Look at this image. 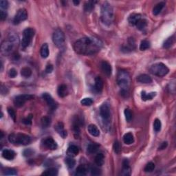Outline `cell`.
Here are the masks:
<instances>
[{"instance_id": "836d02e7", "label": "cell", "mask_w": 176, "mask_h": 176, "mask_svg": "<svg viewBox=\"0 0 176 176\" xmlns=\"http://www.w3.org/2000/svg\"><path fill=\"white\" fill-rule=\"evenodd\" d=\"M41 123L43 128H47V127H49L50 124H51V118L46 116H43V117L41 118Z\"/></svg>"}, {"instance_id": "e0dca14e", "label": "cell", "mask_w": 176, "mask_h": 176, "mask_svg": "<svg viewBox=\"0 0 176 176\" xmlns=\"http://www.w3.org/2000/svg\"><path fill=\"white\" fill-rule=\"evenodd\" d=\"M141 19H142V17L140 14H136V13H134L131 14L129 17L128 21L129 23L131 25L136 26L138 22L140 21Z\"/></svg>"}, {"instance_id": "d4e9b609", "label": "cell", "mask_w": 176, "mask_h": 176, "mask_svg": "<svg viewBox=\"0 0 176 176\" xmlns=\"http://www.w3.org/2000/svg\"><path fill=\"white\" fill-rule=\"evenodd\" d=\"M87 173H88V169H87L85 166H84V165H79L76 169L75 174L76 175L83 176L86 175Z\"/></svg>"}, {"instance_id": "7c38bea8", "label": "cell", "mask_w": 176, "mask_h": 176, "mask_svg": "<svg viewBox=\"0 0 176 176\" xmlns=\"http://www.w3.org/2000/svg\"><path fill=\"white\" fill-rule=\"evenodd\" d=\"M43 98L44 99V100L46 101L48 104V105L52 109H55L57 107V104H56L55 101L54 100L53 98L52 97V96L48 93H44L42 95Z\"/></svg>"}, {"instance_id": "52a82bcc", "label": "cell", "mask_w": 176, "mask_h": 176, "mask_svg": "<svg viewBox=\"0 0 176 176\" xmlns=\"http://www.w3.org/2000/svg\"><path fill=\"white\" fill-rule=\"evenodd\" d=\"M52 41L56 46L62 48L65 44V35L61 30L57 29L52 35Z\"/></svg>"}, {"instance_id": "ee69618b", "label": "cell", "mask_w": 176, "mask_h": 176, "mask_svg": "<svg viewBox=\"0 0 176 176\" xmlns=\"http://www.w3.org/2000/svg\"><path fill=\"white\" fill-rule=\"evenodd\" d=\"M8 114H9L10 116L11 117L12 119H13L14 121H16V116H17L16 113H15V110H14L13 108L8 107Z\"/></svg>"}, {"instance_id": "60d3db41", "label": "cell", "mask_w": 176, "mask_h": 176, "mask_svg": "<svg viewBox=\"0 0 176 176\" xmlns=\"http://www.w3.org/2000/svg\"><path fill=\"white\" fill-rule=\"evenodd\" d=\"M113 149H114V152L116 153H117V154H119V153H121V144H120V142H118V140H116L114 142V145H113Z\"/></svg>"}, {"instance_id": "603a6c76", "label": "cell", "mask_w": 176, "mask_h": 176, "mask_svg": "<svg viewBox=\"0 0 176 176\" xmlns=\"http://www.w3.org/2000/svg\"><path fill=\"white\" fill-rule=\"evenodd\" d=\"M156 92H151V93H146L145 92H142L141 93V98L142 100L146 101L148 100H152V99L156 96Z\"/></svg>"}, {"instance_id": "4dcf8cb0", "label": "cell", "mask_w": 176, "mask_h": 176, "mask_svg": "<svg viewBox=\"0 0 176 176\" xmlns=\"http://www.w3.org/2000/svg\"><path fill=\"white\" fill-rule=\"evenodd\" d=\"M104 155L99 153L95 157V163L98 166H102L104 164Z\"/></svg>"}, {"instance_id": "f5cc1de1", "label": "cell", "mask_w": 176, "mask_h": 176, "mask_svg": "<svg viewBox=\"0 0 176 176\" xmlns=\"http://www.w3.org/2000/svg\"><path fill=\"white\" fill-rule=\"evenodd\" d=\"M167 145H168V143H167V142H164L163 143L161 144V145L159 147V150H163V149H165V148H167Z\"/></svg>"}, {"instance_id": "ffe728a7", "label": "cell", "mask_w": 176, "mask_h": 176, "mask_svg": "<svg viewBox=\"0 0 176 176\" xmlns=\"http://www.w3.org/2000/svg\"><path fill=\"white\" fill-rule=\"evenodd\" d=\"M78 153H79V149H78L77 146L74 145V144L69 146L67 151V154L70 157L76 156Z\"/></svg>"}, {"instance_id": "bcb514c9", "label": "cell", "mask_w": 176, "mask_h": 176, "mask_svg": "<svg viewBox=\"0 0 176 176\" xmlns=\"http://www.w3.org/2000/svg\"><path fill=\"white\" fill-rule=\"evenodd\" d=\"M90 171H91V174L92 175H100L101 173L100 171L99 170L98 168L94 167H92L91 169H90Z\"/></svg>"}, {"instance_id": "f546056e", "label": "cell", "mask_w": 176, "mask_h": 176, "mask_svg": "<svg viewBox=\"0 0 176 176\" xmlns=\"http://www.w3.org/2000/svg\"><path fill=\"white\" fill-rule=\"evenodd\" d=\"M65 163L67 165V167L69 169H72L74 168V166L76 165V160L72 158V157L69 156L68 158H66Z\"/></svg>"}, {"instance_id": "ab89813d", "label": "cell", "mask_w": 176, "mask_h": 176, "mask_svg": "<svg viewBox=\"0 0 176 176\" xmlns=\"http://www.w3.org/2000/svg\"><path fill=\"white\" fill-rule=\"evenodd\" d=\"M93 102L94 101L91 98H85L81 101V105L83 106H91Z\"/></svg>"}, {"instance_id": "9c48e42d", "label": "cell", "mask_w": 176, "mask_h": 176, "mask_svg": "<svg viewBox=\"0 0 176 176\" xmlns=\"http://www.w3.org/2000/svg\"><path fill=\"white\" fill-rule=\"evenodd\" d=\"M100 115L105 123H109L111 113L110 108L107 103H103L100 107Z\"/></svg>"}, {"instance_id": "30bf717a", "label": "cell", "mask_w": 176, "mask_h": 176, "mask_svg": "<svg viewBox=\"0 0 176 176\" xmlns=\"http://www.w3.org/2000/svg\"><path fill=\"white\" fill-rule=\"evenodd\" d=\"M34 98L32 95L30 94H22L17 96L14 99V104L17 107H21L25 104L26 102L28 100H31Z\"/></svg>"}, {"instance_id": "7402d4cb", "label": "cell", "mask_w": 176, "mask_h": 176, "mask_svg": "<svg viewBox=\"0 0 176 176\" xmlns=\"http://www.w3.org/2000/svg\"><path fill=\"white\" fill-rule=\"evenodd\" d=\"M88 132L90 133L92 136L98 137L100 136V131L98 128L95 125H90L88 126Z\"/></svg>"}, {"instance_id": "4fadbf2b", "label": "cell", "mask_w": 176, "mask_h": 176, "mask_svg": "<svg viewBox=\"0 0 176 176\" xmlns=\"http://www.w3.org/2000/svg\"><path fill=\"white\" fill-rule=\"evenodd\" d=\"M101 69L107 76H110L111 75L112 69H111V65L107 61H104L101 63Z\"/></svg>"}, {"instance_id": "d6a6232c", "label": "cell", "mask_w": 176, "mask_h": 176, "mask_svg": "<svg viewBox=\"0 0 176 176\" xmlns=\"http://www.w3.org/2000/svg\"><path fill=\"white\" fill-rule=\"evenodd\" d=\"M43 175H47V176H55L58 175V170L55 168H50L49 169H47L44 172L42 173Z\"/></svg>"}, {"instance_id": "cb8c5ba5", "label": "cell", "mask_w": 176, "mask_h": 176, "mask_svg": "<svg viewBox=\"0 0 176 176\" xmlns=\"http://www.w3.org/2000/svg\"><path fill=\"white\" fill-rule=\"evenodd\" d=\"M41 57L46 59L49 56V48H48V45L47 43H44L41 48V51H40Z\"/></svg>"}, {"instance_id": "ba28073f", "label": "cell", "mask_w": 176, "mask_h": 176, "mask_svg": "<svg viewBox=\"0 0 176 176\" xmlns=\"http://www.w3.org/2000/svg\"><path fill=\"white\" fill-rule=\"evenodd\" d=\"M34 35V30L32 28H28L24 30L23 32V39L22 41V47L26 48L30 43L32 37Z\"/></svg>"}, {"instance_id": "e575fe53", "label": "cell", "mask_w": 176, "mask_h": 176, "mask_svg": "<svg viewBox=\"0 0 176 176\" xmlns=\"http://www.w3.org/2000/svg\"><path fill=\"white\" fill-rule=\"evenodd\" d=\"M136 26L138 29L140 30H144L146 27H147V20H145L144 19H141V20L138 22Z\"/></svg>"}, {"instance_id": "5bb4252c", "label": "cell", "mask_w": 176, "mask_h": 176, "mask_svg": "<svg viewBox=\"0 0 176 176\" xmlns=\"http://www.w3.org/2000/svg\"><path fill=\"white\" fill-rule=\"evenodd\" d=\"M43 144L46 146L47 148L48 149H52V150H55L57 148V144L56 143V142L53 140V138H52L48 137L44 140Z\"/></svg>"}, {"instance_id": "9a60e30c", "label": "cell", "mask_w": 176, "mask_h": 176, "mask_svg": "<svg viewBox=\"0 0 176 176\" xmlns=\"http://www.w3.org/2000/svg\"><path fill=\"white\" fill-rule=\"evenodd\" d=\"M55 129V130L57 131V133H58L62 138H66V136H67V131L65 130V129H64V125L62 123H59L58 124L56 125Z\"/></svg>"}, {"instance_id": "277c9868", "label": "cell", "mask_w": 176, "mask_h": 176, "mask_svg": "<svg viewBox=\"0 0 176 176\" xmlns=\"http://www.w3.org/2000/svg\"><path fill=\"white\" fill-rule=\"evenodd\" d=\"M19 43V38L15 34H10L8 40L3 41L1 46V52L3 55H9L13 52L16 45Z\"/></svg>"}, {"instance_id": "4316f807", "label": "cell", "mask_w": 176, "mask_h": 176, "mask_svg": "<svg viewBox=\"0 0 176 176\" xmlns=\"http://www.w3.org/2000/svg\"><path fill=\"white\" fill-rule=\"evenodd\" d=\"M123 141L126 144H131L134 142V136L131 133L125 134L123 136Z\"/></svg>"}, {"instance_id": "83f0119b", "label": "cell", "mask_w": 176, "mask_h": 176, "mask_svg": "<svg viewBox=\"0 0 176 176\" xmlns=\"http://www.w3.org/2000/svg\"><path fill=\"white\" fill-rule=\"evenodd\" d=\"M99 149V145L97 144H90L88 146V148H87V151L88 153H90V154H92V153H95Z\"/></svg>"}, {"instance_id": "8992f818", "label": "cell", "mask_w": 176, "mask_h": 176, "mask_svg": "<svg viewBox=\"0 0 176 176\" xmlns=\"http://www.w3.org/2000/svg\"><path fill=\"white\" fill-rule=\"evenodd\" d=\"M149 71L153 75L162 77V76L167 75L169 72V69L163 63H158L151 65Z\"/></svg>"}, {"instance_id": "8d00e7d4", "label": "cell", "mask_w": 176, "mask_h": 176, "mask_svg": "<svg viewBox=\"0 0 176 176\" xmlns=\"http://www.w3.org/2000/svg\"><path fill=\"white\" fill-rule=\"evenodd\" d=\"M150 48V42L147 40H143L141 41L140 45V50L143 51V50H146Z\"/></svg>"}, {"instance_id": "44dd1931", "label": "cell", "mask_w": 176, "mask_h": 176, "mask_svg": "<svg viewBox=\"0 0 176 176\" xmlns=\"http://www.w3.org/2000/svg\"><path fill=\"white\" fill-rule=\"evenodd\" d=\"M137 81L140 83L147 84V83H151L152 82V78L147 74H141V75L138 76Z\"/></svg>"}, {"instance_id": "6da1fadb", "label": "cell", "mask_w": 176, "mask_h": 176, "mask_svg": "<svg viewBox=\"0 0 176 176\" xmlns=\"http://www.w3.org/2000/svg\"><path fill=\"white\" fill-rule=\"evenodd\" d=\"M102 47L100 40L95 37L85 36L76 41L74 49L76 53L81 55H93L100 51Z\"/></svg>"}, {"instance_id": "f1b7e54d", "label": "cell", "mask_w": 176, "mask_h": 176, "mask_svg": "<svg viewBox=\"0 0 176 176\" xmlns=\"http://www.w3.org/2000/svg\"><path fill=\"white\" fill-rule=\"evenodd\" d=\"M174 42H175V36H171V37L168 38V39H167L166 41H165L163 47L165 48L168 49V48H170L171 47L173 46Z\"/></svg>"}, {"instance_id": "2e32d148", "label": "cell", "mask_w": 176, "mask_h": 176, "mask_svg": "<svg viewBox=\"0 0 176 176\" xmlns=\"http://www.w3.org/2000/svg\"><path fill=\"white\" fill-rule=\"evenodd\" d=\"M15 156L16 153H15V151L10 149H4L2 151L3 158L7 160H13L15 158Z\"/></svg>"}, {"instance_id": "484cf974", "label": "cell", "mask_w": 176, "mask_h": 176, "mask_svg": "<svg viewBox=\"0 0 176 176\" xmlns=\"http://www.w3.org/2000/svg\"><path fill=\"white\" fill-rule=\"evenodd\" d=\"M165 6V3L164 2H160L157 3L156 6H154L153 9V14L154 15H158V14L160 13L162 10L163 9L164 6Z\"/></svg>"}, {"instance_id": "b9f144b4", "label": "cell", "mask_w": 176, "mask_h": 176, "mask_svg": "<svg viewBox=\"0 0 176 176\" xmlns=\"http://www.w3.org/2000/svg\"><path fill=\"white\" fill-rule=\"evenodd\" d=\"M124 114H125V119H126V121L128 122V123H129V122H131V119H132L131 111L129 109H125V111H124Z\"/></svg>"}, {"instance_id": "7bdbcfd3", "label": "cell", "mask_w": 176, "mask_h": 176, "mask_svg": "<svg viewBox=\"0 0 176 176\" xmlns=\"http://www.w3.org/2000/svg\"><path fill=\"white\" fill-rule=\"evenodd\" d=\"M3 175H17V171L13 169H6L3 172Z\"/></svg>"}, {"instance_id": "f35d334b", "label": "cell", "mask_w": 176, "mask_h": 176, "mask_svg": "<svg viewBox=\"0 0 176 176\" xmlns=\"http://www.w3.org/2000/svg\"><path fill=\"white\" fill-rule=\"evenodd\" d=\"M155 164L153 163H149L146 165L145 167H144V171L147 172V173H150V172H152L153 170L155 169Z\"/></svg>"}, {"instance_id": "ac0fdd59", "label": "cell", "mask_w": 176, "mask_h": 176, "mask_svg": "<svg viewBox=\"0 0 176 176\" xmlns=\"http://www.w3.org/2000/svg\"><path fill=\"white\" fill-rule=\"evenodd\" d=\"M57 94H58L59 96L61 98H64L68 94V90L67 88L65 85L62 84L59 85L58 89H57Z\"/></svg>"}, {"instance_id": "1f68e13d", "label": "cell", "mask_w": 176, "mask_h": 176, "mask_svg": "<svg viewBox=\"0 0 176 176\" xmlns=\"http://www.w3.org/2000/svg\"><path fill=\"white\" fill-rule=\"evenodd\" d=\"M21 74L24 77L28 78L32 75V70L28 67H23V68L21 69Z\"/></svg>"}, {"instance_id": "d6986e66", "label": "cell", "mask_w": 176, "mask_h": 176, "mask_svg": "<svg viewBox=\"0 0 176 176\" xmlns=\"http://www.w3.org/2000/svg\"><path fill=\"white\" fill-rule=\"evenodd\" d=\"M104 86V83H103V80L101 78L100 76H97L95 78V85H94V88L95 90H96L97 92H100L103 89Z\"/></svg>"}, {"instance_id": "74e56055", "label": "cell", "mask_w": 176, "mask_h": 176, "mask_svg": "<svg viewBox=\"0 0 176 176\" xmlns=\"http://www.w3.org/2000/svg\"><path fill=\"white\" fill-rule=\"evenodd\" d=\"M161 127H162L161 121H160L159 119H158V118H156V119L154 121V123H153V129H154L155 131L159 132L161 130Z\"/></svg>"}, {"instance_id": "7dc6e473", "label": "cell", "mask_w": 176, "mask_h": 176, "mask_svg": "<svg viewBox=\"0 0 176 176\" xmlns=\"http://www.w3.org/2000/svg\"><path fill=\"white\" fill-rule=\"evenodd\" d=\"M8 7V2L6 0H1L0 1V8H1V10H6Z\"/></svg>"}, {"instance_id": "c3c4849f", "label": "cell", "mask_w": 176, "mask_h": 176, "mask_svg": "<svg viewBox=\"0 0 176 176\" xmlns=\"http://www.w3.org/2000/svg\"><path fill=\"white\" fill-rule=\"evenodd\" d=\"M17 75V72L15 68H12L9 71V76L10 78H15Z\"/></svg>"}, {"instance_id": "681fc988", "label": "cell", "mask_w": 176, "mask_h": 176, "mask_svg": "<svg viewBox=\"0 0 176 176\" xmlns=\"http://www.w3.org/2000/svg\"><path fill=\"white\" fill-rule=\"evenodd\" d=\"M32 153H33V151L32 150V149H26V150L24 151V156L26 157H29V156H32Z\"/></svg>"}, {"instance_id": "f6af8a7d", "label": "cell", "mask_w": 176, "mask_h": 176, "mask_svg": "<svg viewBox=\"0 0 176 176\" xmlns=\"http://www.w3.org/2000/svg\"><path fill=\"white\" fill-rule=\"evenodd\" d=\"M32 114H30L29 116H28V117H26L23 119V123L25 125H31V123H32Z\"/></svg>"}, {"instance_id": "db71d44e", "label": "cell", "mask_w": 176, "mask_h": 176, "mask_svg": "<svg viewBox=\"0 0 176 176\" xmlns=\"http://www.w3.org/2000/svg\"><path fill=\"white\" fill-rule=\"evenodd\" d=\"M73 3L75 5H78L79 3V1H73Z\"/></svg>"}, {"instance_id": "816d5d0a", "label": "cell", "mask_w": 176, "mask_h": 176, "mask_svg": "<svg viewBox=\"0 0 176 176\" xmlns=\"http://www.w3.org/2000/svg\"><path fill=\"white\" fill-rule=\"evenodd\" d=\"M52 71H53V66L51 64H49V65H48L46 66V72L48 73V74H50V73H51Z\"/></svg>"}, {"instance_id": "5b68a950", "label": "cell", "mask_w": 176, "mask_h": 176, "mask_svg": "<svg viewBox=\"0 0 176 176\" xmlns=\"http://www.w3.org/2000/svg\"><path fill=\"white\" fill-rule=\"evenodd\" d=\"M8 140L15 145H27L30 143L31 138L24 134H12L8 136Z\"/></svg>"}, {"instance_id": "8fae6325", "label": "cell", "mask_w": 176, "mask_h": 176, "mask_svg": "<svg viewBox=\"0 0 176 176\" xmlns=\"http://www.w3.org/2000/svg\"><path fill=\"white\" fill-rule=\"evenodd\" d=\"M28 19V13L26 9L22 8L18 10L16 15H15V18L13 20V23L15 25L19 24L23 21H25Z\"/></svg>"}, {"instance_id": "f907efd6", "label": "cell", "mask_w": 176, "mask_h": 176, "mask_svg": "<svg viewBox=\"0 0 176 176\" xmlns=\"http://www.w3.org/2000/svg\"><path fill=\"white\" fill-rule=\"evenodd\" d=\"M7 17V14L5 11L3 10H1L0 12V19H1V21H4L6 19Z\"/></svg>"}, {"instance_id": "7a4b0ae2", "label": "cell", "mask_w": 176, "mask_h": 176, "mask_svg": "<svg viewBox=\"0 0 176 176\" xmlns=\"http://www.w3.org/2000/svg\"><path fill=\"white\" fill-rule=\"evenodd\" d=\"M117 83L121 89V94L127 97L129 94L131 78L129 73L125 70H120L117 76Z\"/></svg>"}, {"instance_id": "d590c367", "label": "cell", "mask_w": 176, "mask_h": 176, "mask_svg": "<svg viewBox=\"0 0 176 176\" xmlns=\"http://www.w3.org/2000/svg\"><path fill=\"white\" fill-rule=\"evenodd\" d=\"M96 1H88L85 4L84 9L86 12H91L94 8V3Z\"/></svg>"}, {"instance_id": "3957f363", "label": "cell", "mask_w": 176, "mask_h": 176, "mask_svg": "<svg viewBox=\"0 0 176 176\" xmlns=\"http://www.w3.org/2000/svg\"><path fill=\"white\" fill-rule=\"evenodd\" d=\"M101 21L106 26H110L114 21V10L108 2H105L101 7Z\"/></svg>"}]
</instances>
